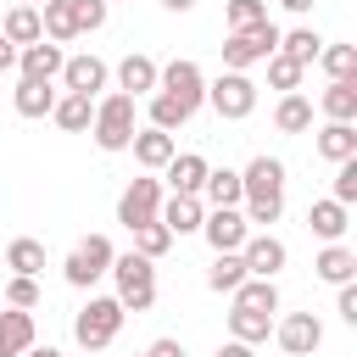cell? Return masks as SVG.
<instances>
[{
	"label": "cell",
	"instance_id": "6da1fadb",
	"mask_svg": "<svg viewBox=\"0 0 357 357\" xmlns=\"http://www.w3.org/2000/svg\"><path fill=\"white\" fill-rule=\"evenodd\" d=\"M240 212L251 229H268L284 218V162L279 156H251L240 167Z\"/></svg>",
	"mask_w": 357,
	"mask_h": 357
},
{
	"label": "cell",
	"instance_id": "7a4b0ae2",
	"mask_svg": "<svg viewBox=\"0 0 357 357\" xmlns=\"http://www.w3.org/2000/svg\"><path fill=\"white\" fill-rule=\"evenodd\" d=\"M112 279H117L123 312H151L156 307V262H145L139 251H117L112 257Z\"/></svg>",
	"mask_w": 357,
	"mask_h": 357
},
{
	"label": "cell",
	"instance_id": "3957f363",
	"mask_svg": "<svg viewBox=\"0 0 357 357\" xmlns=\"http://www.w3.org/2000/svg\"><path fill=\"white\" fill-rule=\"evenodd\" d=\"M123 318H128V312H123V301H117V296H89V301L78 307V318H73V335H78V346H84V351H95V357H100V351L117 340Z\"/></svg>",
	"mask_w": 357,
	"mask_h": 357
},
{
	"label": "cell",
	"instance_id": "277c9868",
	"mask_svg": "<svg viewBox=\"0 0 357 357\" xmlns=\"http://www.w3.org/2000/svg\"><path fill=\"white\" fill-rule=\"evenodd\" d=\"M156 95H167V100H178L190 117L206 106V73H201V61H190V56H173L167 67H156Z\"/></svg>",
	"mask_w": 357,
	"mask_h": 357
},
{
	"label": "cell",
	"instance_id": "5b68a950",
	"mask_svg": "<svg viewBox=\"0 0 357 357\" xmlns=\"http://www.w3.org/2000/svg\"><path fill=\"white\" fill-rule=\"evenodd\" d=\"M134 128H139V112H134L128 95H106V100H95V123H89V134H95L100 151H128Z\"/></svg>",
	"mask_w": 357,
	"mask_h": 357
},
{
	"label": "cell",
	"instance_id": "8992f818",
	"mask_svg": "<svg viewBox=\"0 0 357 357\" xmlns=\"http://www.w3.org/2000/svg\"><path fill=\"white\" fill-rule=\"evenodd\" d=\"M112 240L106 234H84L73 251H67V262H61V279L73 284V290H95V279H106L112 273Z\"/></svg>",
	"mask_w": 357,
	"mask_h": 357
},
{
	"label": "cell",
	"instance_id": "52a82bcc",
	"mask_svg": "<svg viewBox=\"0 0 357 357\" xmlns=\"http://www.w3.org/2000/svg\"><path fill=\"white\" fill-rule=\"evenodd\" d=\"M273 50H279V28H273V17L257 22V28H240V33L223 39V73H245V67L268 61Z\"/></svg>",
	"mask_w": 357,
	"mask_h": 357
},
{
	"label": "cell",
	"instance_id": "ba28073f",
	"mask_svg": "<svg viewBox=\"0 0 357 357\" xmlns=\"http://www.w3.org/2000/svg\"><path fill=\"white\" fill-rule=\"evenodd\" d=\"M206 106L223 123H240V117L257 112V84L245 73H218V78H206Z\"/></svg>",
	"mask_w": 357,
	"mask_h": 357
},
{
	"label": "cell",
	"instance_id": "9c48e42d",
	"mask_svg": "<svg viewBox=\"0 0 357 357\" xmlns=\"http://www.w3.org/2000/svg\"><path fill=\"white\" fill-rule=\"evenodd\" d=\"M156 212H162V178H156V173L128 178V190L117 195V223L134 234L139 223H156Z\"/></svg>",
	"mask_w": 357,
	"mask_h": 357
},
{
	"label": "cell",
	"instance_id": "30bf717a",
	"mask_svg": "<svg viewBox=\"0 0 357 357\" xmlns=\"http://www.w3.org/2000/svg\"><path fill=\"white\" fill-rule=\"evenodd\" d=\"M240 262H245V273L251 279H279L284 273V262H290V251H284V240L279 234H245V245H240Z\"/></svg>",
	"mask_w": 357,
	"mask_h": 357
},
{
	"label": "cell",
	"instance_id": "8fae6325",
	"mask_svg": "<svg viewBox=\"0 0 357 357\" xmlns=\"http://www.w3.org/2000/svg\"><path fill=\"white\" fill-rule=\"evenodd\" d=\"M201 234H206V245H212V257H218V251H240L245 234H251V223H245L240 206H212V212L201 218Z\"/></svg>",
	"mask_w": 357,
	"mask_h": 357
},
{
	"label": "cell",
	"instance_id": "7c38bea8",
	"mask_svg": "<svg viewBox=\"0 0 357 357\" xmlns=\"http://www.w3.org/2000/svg\"><path fill=\"white\" fill-rule=\"evenodd\" d=\"M273 340H279V351H290V357H312V351L324 346V324H318L312 312H284V318L273 324Z\"/></svg>",
	"mask_w": 357,
	"mask_h": 357
},
{
	"label": "cell",
	"instance_id": "4fadbf2b",
	"mask_svg": "<svg viewBox=\"0 0 357 357\" xmlns=\"http://www.w3.org/2000/svg\"><path fill=\"white\" fill-rule=\"evenodd\" d=\"M106 78H112V67L100 61V56H67L61 61V95H100L106 89Z\"/></svg>",
	"mask_w": 357,
	"mask_h": 357
},
{
	"label": "cell",
	"instance_id": "5bb4252c",
	"mask_svg": "<svg viewBox=\"0 0 357 357\" xmlns=\"http://www.w3.org/2000/svg\"><path fill=\"white\" fill-rule=\"evenodd\" d=\"M201 218H206V201H201V195H162V212H156V223H162L173 240H184V234H201Z\"/></svg>",
	"mask_w": 357,
	"mask_h": 357
},
{
	"label": "cell",
	"instance_id": "9a60e30c",
	"mask_svg": "<svg viewBox=\"0 0 357 357\" xmlns=\"http://www.w3.org/2000/svg\"><path fill=\"white\" fill-rule=\"evenodd\" d=\"M128 151H134V162L145 167V173H162L173 156H178V145H173V134H162V128H134V139H128Z\"/></svg>",
	"mask_w": 357,
	"mask_h": 357
},
{
	"label": "cell",
	"instance_id": "2e32d148",
	"mask_svg": "<svg viewBox=\"0 0 357 357\" xmlns=\"http://www.w3.org/2000/svg\"><path fill=\"white\" fill-rule=\"evenodd\" d=\"M117 95H128V100L156 95V61H151L145 50H128V56L117 61Z\"/></svg>",
	"mask_w": 357,
	"mask_h": 357
},
{
	"label": "cell",
	"instance_id": "e0dca14e",
	"mask_svg": "<svg viewBox=\"0 0 357 357\" xmlns=\"http://www.w3.org/2000/svg\"><path fill=\"white\" fill-rule=\"evenodd\" d=\"M61 45H50V39H39V45H22L17 50V67H22V78H39V84H56L61 78Z\"/></svg>",
	"mask_w": 357,
	"mask_h": 357
},
{
	"label": "cell",
	"instance_id": "ac0fdd59",
	"mask_svg": "<svg viewBox=\"0 0 357 357\" xmlns=\"http://www.w3.org/2000/svg\"><path fill=\"white\" fill-rule=\"evenodd\" d=\"M206 167H212V162H206L201 151H178V156H173L162 173H167V190H173V195H201V184H206Z\"/></svg>",
	"mask_w": 357,
	"mask_h": 357
},
{
	"label": "cell",
	"instance_id": "d6986e66",
	"mask_svg": "<svg viewBox=\"0 0 357 357\" xmlns=\"http://www.w3.org/2000/svg\"><path fill=\"white\" fill-rule=\"evenodd\" d=\"M307 229H312L324 245H335V240L351 229V206H340V201H329V195H324V201H312V206H307Z\"/></svg>",
	"mask_w": 357,
	"mask_h": 357
},
{
	"label": "cell",
	"instance_id": "ffe728a7",
	"mask_svg": "<svg viewBox=\"0 0 357 357\" xmlns=\"http://www.w3.org/2000/svg\"><path fill=\"white\" fill-rule=\"evenodd\" d=\"M312 273H318L324 284H351V279H357V251L335 240V245H324V251L312 257Z\"/></svg>",
	"mask_w": 357,
	"mask_h": 357
},
{
	"label": "cell",
	"instance_id": "44dd1931",
	"mask_svg": "<svg viewBox=\"0 0 357 357\" xmlns=\"http://www.w3.org/2000/svg\"><path fill=\"white\" fill-rule=\"evenodd\" d=\"M0 39L17 45V50H22V45H39V39H45V28H39V6H11V11L0 17Z\"/></svg>",
	"mask_w": 357,
	"mask_h": 357
},
{
	"label": "cell",
	"instance_id": "7402d4cb",
	"mask_svg": "<svg viewBox=\"0 0 357 357\" xmlns=\"http://www.w3.org/2000/svg\"><path fill=\"white\" fill-rule=\"evenodd\" d=\"M56 84H39V78H17V89H11V106H17V117H50V106H56Z\"/></svg>",
	"mask_w": 357,
	"mask_h": 357
},
{
	"label": "cell",
	"instance_id": "603a6c76",
	"mask_svg": "<svg viewBox=\"0 0 357 357\" xmlns=\"http://www.w3.org/2000/svg\"><path fill=\"white\" fill-rule=\"evenodd\" d=\"M318 112H324L329 123H357V78H335V84H324Z\"/></svg>",
	"mask_w": 357,
	"mask_h": 357
},
{
	"label": "cell",
	"instance_id": "cb8c5ba5",
	"mask_svg": "<svg viewBox=\"0 0 357 357\" xmlns=\"http://www.w3.org/2000/svg\"><path fill=\"white\" fill-rule=\"evenodd\" d=\"M50 123H56L61 134H89V123H95V100H89V95H56Z\"/></svg>",
	"mask_w": 357,
	"mask_h": 357
},
{
	"label": "cell",
	"instance_id": "d4e9b609",
	"mask_svg": "<svg viewBox=\"0 0 357 357\" xmlns=\"http://www.w3.org/2000/svg\"><path fill=\"white\" fill-rule=\"evenodd\" d=\"M318 156L335 162V167L351 162V156H357V123H324V128H318Z\"/></svg>",
	"mask_w": 357,
	"mask_h": 357
},
{
	"label": "cell",
	"instance_id": "484cf974",
	"mask_svg": "<svg viewBox=\"0 0 357 357\" xmlns=\"http://www.w3.org/2000/svg\"><path fill=\"white\" fill-rule=\"evenodd\" d=\"M0 262H6L11 273H22V279H39V273H45V245H39L33 234H17V240L0 251Z\"/></svg>",
	"mask_w": 357,
	"mask_h": 357
},
{
	"label": "cell",
	"instance_id": "4316f807",
	"mask_svg": "<svg viewBox=\"0 0 357 357\" xmlns=\"http://www.w3.org/2000/svg\"><path fill=\"white\" fill-rule=\"evenodd\" d=\"M28 346H33V312L6 307L0 312V357H22Z\"/></svg>",
	"mask_w": 357,
	"mask_h": 357
},
{
	"label": "cell",
	"instance_id": "83f0119b",
	"mask_svg": "<svg viewBox=\"0 0 357 357\" xmlns=\"http://www.w3.org/2000/svg\"><path fill=\"white\" fill-rule=\"evenodd\" d=\"M245 279H251V273H245L240 251H218V257H212V268H206V290H218V296H234Z\"/></svg>",
	"mask_w": 357,
	"mask_h": 357
},
{
	"label": "cell",
	"instance_id": "f1b7e54d",
	"mask_svg": "<svg viewBox=\"0 0 357 357\" xmlns=\"http://www.w3.org/2000/svg\"><path fill=\"white\" fill-rule=\"evenodd\" d=\"M273 128H279V134H307V128H312V100H307L301 89H296V95H279Z\"/></svg>",
	"mask_w": 357,
	"mask_h": 357
},
{
	"label": "cell",
	"instance_id": "f546056e",
	"mask_svg": "<svg viewBox=\"0 0 357 357\" xmlns=\"http://www.w3.org/2000/svg\"><path fill=\"white\" fill-rule=\"evenodd\" d=\"M201 201H206V212H212V206H240V173H234V167H206Z\"/></svg>",
	"mask_w": 357,
	"mask_h": 357
},
{
	"label": "cell",
	"instance_id": "4dcf8cb0",
	"mask_svg": "<svg viewBox=\"0 0 357 357\" xmlns=\"http://www.w3.org/2000/svg\"><path fill=\"white\" fill-rule=\"evenodd\" d=\"M318 50H324V39H318V28H290V33H279V56H290L296 67H312L318 61Z\"/></svg>",
	"mask_w": 357,
	"mask_h": 357
},
{
	"label": "cell",
	"instance_id": "1f68e13d",
	"mask_svg": "<svg viewBox=\"0 0 357 357\" xmlns=\"http://www.w3.org/2000/svg\"><path fill=\"white\" fill-rule=\"evenodd\" d=\"M268 335H273V318H268V312H245V307L229 312V340H240V346H262Z\"/></svg>",
	"mask_w": 357,
	"mask_h": 357
},
{
	"label": "cell",
	"instance_id": "d6a6232c",
	"mask_svg": "<svg viewBox=\"0 0 357 357\" xmlns=\"http://www.w3.org/2000/svg\"><path fill=\"white\" fill-rule=\"evenodd\" d=\"M39 28H45L50 45L78 39V28H73V0H45V6H39Z\"/></svg>",
	"mask_w": 357,
	"mask_h": 357
},
{
	"label": "cell",
	"instance_id": "836d02e7",
	"mask_svg": "<svg viewBox=\"0 0 357 357\" xmlns=\"http://www.w3.org/2000/svg\"><path fill=\"white\" fill-rule=\"evenodd\" d=\"M234 307H245V312H279V284L273 279H245L240 290H234Z\"/></svg>",
	"mask_w": 357,
	"mask_h": 357
},
{
	"label": "cell",
	"instance_id": "e575fe53",
	"mask_svg": "<svg viewBox=\"0 0 357 357\" xmlns=\"http://www.w3.org/2000/svg\"><path fill=\"white\" fill-rule=\"evenodd\" d=\"M318 67L329 73V84L335 78H357V45H324L318 50Z\"/></svg>",
	"mask_w": 357,
	"mask_h": 357
},
{
	"label": "cell",
	"instance_id": "d590c367",
	"mask_svg": "<svg viewBox=\"0 0 357 357\" xmlns=\"http://www.w3.org/2000/svg\"><path fill=\"white\" fill-rule=\"evenodd\" d=\"M262 67H268V84H273L279 95H296V89H301V73H307V67H296L290 56H279V50H273Z\"/></svg>",
	"mask_w": 357,
	"mask_h": 357
},
{
	"label": "cell",
	"instance_id": "8d00e7d4",
	"mask_svg": "<svg viewBox=\"0 0 357 357\" xmlns=\"http://www.w3.org/2000/svg\"><path fill=\"white\" fill-rule=\"evenodd\" d=\"M223 22H229V33L257 28V22H268V0H229L223 6Z\"/></svg>",
	"mask_w": 357,
	"mask_h": 357
},
{
	"label": "cell",
	"instance_id": "74e56055",
	"mask_svg": "<svg viewBox=\"0 0 357 357\" xmlns=\"http://www.w3.org/2000/svg\"><path fill=\"white\" fill-rule=\"evenodd\" d=\"M167 245H173V234H167L162 223H139V229H134V251H139L145 262H156V257H167Z\"/></svg>",
	"mask_w": 357,
	"mask_h": 357
},
{
	"label": "cell",
	"instance_id": "f35d334b",
	"mask_svg": "<svg viewBox=\"0 0 357 357\" xmlns=\"http://www.w3.org/2000/svg\"><path fill=\"white\" fill-rule=\"evenodd\" d=\"M0 296H6V307H17V312H33V307L45 301V296H39V279H22V273H11Z\"/></svg>",
	"mask_w": 357,
	"mask_h": 357
},
{
	"label": "cell",
	"instance_id": "ab89813d",
	"mask_svg": "<svg viewBox=\"0 0 357 357\" xmlns=\"http://www.w3.org/2000/svg\"><path fill=\"white\" fill-rule=\"evenodd\" d=\"M184 123H190V112H184L178 100H167V95H151V128L173 134V128H184Z\"/></svg>",
	"mask_w": 357,
	"mask_h": 357
},
{
	"label": "cell",
	"instance_id": "60d3db41",
	"mask_svg": "<svg viewBox=\"0 0 357 357\" xmlns=\"http://www.w3.org/2000/svg\"><path fill=\"white\" fill-rule=\"evenodd\" d=\"M106 17H112L106 0H73V28H78V33H100Z\"/></svg>",
	"mask_w": 357,
	"mask_h": 357
},
{
	"label": "cell",
	"instance_id": "b9f144b4",
	"mask_svg": "<svg viewBox=\"0 0 357 357\" xmlns=\"http://www.w3.org/2000/svg\"><path fill=\"white\" fill-rule=\"evenodd\" d=\"M329 201H340V206H351V201H357V156L335 167V190H329Z\"/></svg>",
	"mask_w": 357,
	"mask_h": 357
},
{
	"label": "cell",
	"instance_id": "7bdbcfd3",
	"mask_svg": "<svg viewBox=\"0 0 357 357\" xmlns=\"http://www.w3.org/2000/svg\"><path fill=\"white\" fill-rule=\"evenodd\" d=\"M335 312H340L346 324H357V279H351V284H335Z\"/></svg>",
	"mask_w": 357,
	"mask_h": 357
},
{
	"label": "cell",
	"instance_id": "ee69618b",
	"mask_svg": "<svg viewBox=\"0 0 357 357\" xmlns=\"http://www.w3.org/2000/svg\"><path fill=\"white\" fill-rule=\"evenodd\" d=\"M145 357H184V346H178L173 335H162V340H151V346H145Z\"/></svg>",
	"mask_w": 357,
	"mask_h": 357
},
{
	"label": "cell",
	"instance_id": "f6af8a7d",
	"mask_svg": "<svg viewBox=\"0 0 357 357\" xmlns=\"http://www.w3.org/2000/svg\"><path fill=\"white\" fill-rule=\"evenodd\" d=\"M212 357H257V346H240V340H223Z\"/></svg>",
	"mask_w": 357,
	"mask_h": 357
},
{
	"label": "cell",
	"instance_id": "bcb514c9",
	"mask_svg": "<svg viewBox=\"0 0 357 357\" xmlns=\"http://www.w3.org/2000/svg\"><path fill=\"white\" fill-rule=\"evenodd\" d=\"M11 67H17V45H6V39H0V73H11Z\"/></svg>",
	"mask_w": 357,
	"mask_h": 357
},
{
	"label": "cell",
	"instance_id": "7dc6e473",
	"mask_svg": "<svg viewBox=\"0 0 357 357\" xmlns=\"http://www.w3.org/2000/svg\"><path fill=\"white\" fill-rule=\"evenodd\" d=\"M279 6H284V11H296V17H307V11L318 6V0H279Z\"/></svg>",
	"mask_w": 357,
	"mask_h": 357
},
{
	"label": "cell",
	"instance_id": "c3c4849f",
	"mask_svg": "<svg viewBox=\"0 0 357 357\" xmlns=\"http://www.w3.org/2000/svg\"><path fill=\"white\" fill-rule=\"evenodd\" d=\"M22 357H67V351H56V346H28Z\"/></svg>",
	"mask_w": 357,
	"mask_h": 357
},
{
	"label": "cell",
	"instance_id": "681fc988",
	"mask_svg": "<svg viewBox=\"0 0 357 357\" xmlns=\"http://www.w3.org/2000/svg\"><path fill=\"white\" fill-rule=\"evenodd\" d=\"M162 6H167V11H178V17H184V11H195V0H162Z\"/></svg>",
	"mask_w": 357,
	"mask_h": 357
},
{
	"label": "cell",
	"instance_id": "f907efd6",
	"mask_svg": "<svg viewBox=\"0 0 357 357\" xmlns=\"http://www.w3.org/2000/svg\"><path fill=\"white\" fill-rule=\"evenodd\" d=\"M17 6H45V0H17Z\"/></svg>",
	"mask_w": 357,
	"mask_h": 357
},
{
	"label": "cell",
	"instance_id": "816d5d0a",
	"mask_svg": "<svg viewBox=\"0 0 357 357\" xmlns=\"http://www.w3.org/2000/svg\"><path fill=\"white\" fill-rule=\"evenodd\" d=\"M139 357H145V351H139Z\"/></svg>",
	"mask_w": 357,
	"mask_h": 357
},
{
	"label": "cell",
	"instance_id": "f5cc1de1",
	"mask_svg": "<svg viewBox=\"0 0 357 357\" xmlns=\"http://www.w3.org/2000/svg\"><path fill=\"white\" fill-rule=\"evenodd\" d=\"M89 357H95V351H89Z\"/></svg>",
	"mask_w": 357,
	"mask_h": 357
},
{
	"label": "cell",
	"instance_id": "db71d44e",
	"mask_svg": "<svg viewBox=\"0 0 357 357\" xmlns=\"http://www.w3.org/2000/svg\"><path fill=\"white\" fill-rule=\"evenodd\" d=\"M106 6H112V0H106Z\"/></svg>",
	"mask_w": 357,
	"mask_h": 357
}]
</instances>
